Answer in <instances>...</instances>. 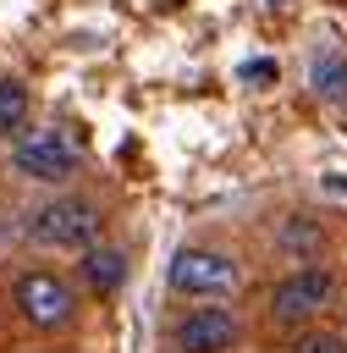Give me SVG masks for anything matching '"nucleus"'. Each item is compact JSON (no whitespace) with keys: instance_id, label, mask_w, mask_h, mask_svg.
Returning a JSON list of instances; mask_svg holds the SVG:
<instances>
[{"instance_id":"1","label":"nucleus","mask_w":347,"mask_h":353,"mask_svg":"<svg viewBox=\"0 0 347 353\" xmlns=\"http://www.w3.org/2000/svg\"><path fill=\"white\" fill-rule=\"evenodd\" d=\"M99 226H105V215L83 193H55L28 210V237L39 248H88L99 237Z\"/></svg>"},{"instance_id":"2","label":"nucleus","mask_w":347,"mask_h":353,"mask_svg":"<svg viewBox=\"0 0 347 353\" xmlns=\"http://www.w3.org/2000/svg\"><path fill=\"white\" fill-rule=\"evenodd\" d=\"M165 281L176 298H231L242 287V265L220 248H176Z\"/></svg>"},{"instance_id":"3","label":"nucleus","mask_w":347,"mask_h":353,"mask_svg":"<svg viewBox=\"0 0 347 353\" xmlns=\"http://www.w3.org/2000/svg\"><path fill=\"white\" fill-rule=\"evenodd\" d=\"M11 303L33 331H66L77 320V292L55 270H22L17 287H11Z\"/></svg>"},{"instance_id":"4","label":"nucleus","mask_w":347,"mask_h":353,"mask_svg":"<svg viewBox=\"0 0 347 353\" xmlns=\"http://www.w3.org/2000/svg\"><path fill=\"white\" fill-rule=\"evenodd\" d=\"M330 298H336V276L325 265H303L270 287V320L275 325H308V320H319V309Z\"/></svg>"},{"instance_id":"5","label":"nucleus","mask_w":347,"mask_h":353,"mask_svg":"<svg viewBox=\"0 0 347 353\" xmlns=\"http://www.w3.org/2000/svg\"><path fill=\"white\" fill-rule=\"evenodd\" d=\"M11 165L33 182H66L77 171V143L66 138V127H28L11 143Z\"/></svg>"},{"instance_id":"6","label":"nucleus","mask_w":347,"mask_h":353,"mask_svg":"<svg viewBox=\"0 0 347 353\" xmlns=\"http://www.w3.org/2000/svg\"><path fill=\"white\" fill-rule=\"evenodd\" d=\"M242 336V320L220 303H204V309H187L176 325H171V342L176 353H231Z\"/></svg>"},{"instance_id":"7","label":"nucleus","mask_w":347,"mask_h":353,"mask_svg":"<svg viewBox=\"0 0 347 353\" xmlns=\"http://www.w3.org/2000/svg\"><path fill=\"white\" fill-rule=\"evenodd\" d=\"M121 281H127V254L110 248V243H88L83 248V287L99 292V298H110Z\"/></svg>"},{"instance_id":"8","label":"nucleus","mask_w":347,"mask_h":353,"mask_svg":"<svg viewBox=\"0 0 347 353\" xmlns=\"http://www.w3.org/2000/svg\"><path fill=\"white\" fill-rule=\"evenodd\" d=\"M308 88H314V99H325V105H347V55H341V50L314 55Z\"/></svg>"},{"instance_id":"9","label":"nucleus","mask_w":347,"mask_h":353,"mask_svg":"<svg viewBox=\"0 0 347 353\" xmlns=\"http://www.w3.org/2000/svg\"><path fill=\"white\" fill-rule=\"evenodd\" d=\"M275 248H286L292 259H319V248H325V226H319L314 215H286L281 232H275Z\"/></svg>"},{"instance_id":"10","label":"nucleus","mask_w":347,"mask_h":353,"mask_svg":"<svg viewBox=\"0 0 347 353\" xmlns=\"http://www.w3.org/2000/svg\"><path fill=\"white\" fill-rule=\"evenodd\" d=\"M28 110H33V94H28V83H17V77H0V138L22 132V127H28Z\"/></svg>"},{"instance_id":"11","label":"nucleus","mask_w":347,"mask_h":353,"mask_svg":"<svg viewBox=\"0 0 347 353\" xmlns=\"http://www.w3.org/2000/svg\"><path fill=\"white\" fill-rule=\"evenodd\" d=\"M292 353H347V336L341 331H325V325H303Z\"/></svg>"},{"instance_id":"12","label":"nucleus","mask_w":347,"mask_h":353,"mask_svg":"<svg viewBox=\"0 0 347 353\" xmlns=\"http://www.w3.org/2000/svg\"><path fill=\"white\" fill-rule=\"evenodd\" d=\"M270 72H275L270 61H248V66H242V77H248V83H259V77H270Z\"/></svg>"},{"instance_id":"13","label":"nucleus","mask_w":347,"mask_h":353,"mask_svg":"<svg viewBox=\"0 0 347 353\" xmlns=\"http://www.w3.org/2000/svg\"><path fill=\"white\" fill-rule=\"evenodd\" d=\"M341 336H347V331H341Z\"/></svg>"}]
</instances>
